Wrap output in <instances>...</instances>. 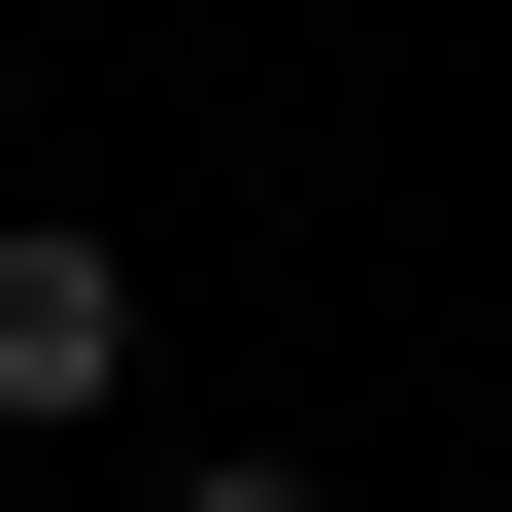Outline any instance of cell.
I'll return each mask as SVG.
<instances>
[{
    "instance_id": "2",
    "label": "cell",
    "mask_w": 512,
    "mask_h": 512,
    "mask_svg": "<svg viewBox=\"0 0 512 512\" xmlns=\"http://www.w3.org/2000/svg\"><path fill=\"white\" fill-rule=\"evenodd\" d=\"M171 512H342V478H308V444H205V478H171Z\"/></svg>"
},
{
    "instance_id": "1",
    "label": "cell",
    "mask_w": 512,
    "mask_h": 512,
    "mask_svg": "<svg viewBox=\"0 0 512 512\" xmlns=\"http://www.w3.org/2000/svg\"><path fill=\"white\" fill-rule=\"evenodd\" d=\"M103 410H137V239L0 205V444H103Z\"/></svg>"
}]
</instances>
